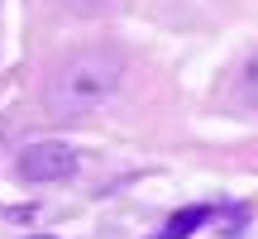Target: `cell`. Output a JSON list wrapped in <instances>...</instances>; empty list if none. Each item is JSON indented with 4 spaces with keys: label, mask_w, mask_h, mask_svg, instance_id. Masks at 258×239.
<instances>
[{
    "label": "cell",
    "mask_w": 258,
    "mask_h": 239,
    "mask_svg": "<svg viewBox=\"0 0 258 239\" xmlns=\"http://www.w3.org/2000/svg\"><path fill=\"white\" fill-rule=\"evenodd\" d=\"M124 82V57L115 48H82L67 63H57L53 82H48V105L53 115H86L105 105Z\"/></svg>",
    "instance_id": "6da1fadb"
},
{
    "label": "cell",
    "mask_w": 258,
    "mask_h": 239,
    "mask_svg": "<svg viewBox=\"0 0 258 239\" xmlns=\"http://www.w3.org/2000/svg\"><path fill=\"white\" fill-rule=\"evenodd\" d=\"M72 172H77V153L67 144L43 139V144H29L19 153V177H29V182H67Z\"/></svg>",
    "instance_id": "7a4b0ae2"
},
{
    "label": "cell",
    "mask_w": 258,
    "mask_h": 239,
    "mask_svg": "<svg viewBox=\"0 0 258 239\" xmlns=\"http://www.w3.org/2000/svg\"><path fill=\"white\" fill-rule=\"evenodd\" d=\"M206 220H211V206H186V211H177L172 220L163 225V234H153V239H186L191 230H201Z\"/></svg>",
    "instance_id": "3957f363"
},
{
    "label": "cell",
    "mask_w": 258,
    "mask_h": 239,
    "mask_svg": "<svg viewBox=\"0 0 258 239\" xmlns=\"http://www.w3.org/2000/svg\"><path fill=\"white\" fill-rule=\"evenodd\" d=\"M244 96H249V101H258V57L244 67Z\"/></svg>",
    "instance_id": "277c9868"
},
{
    "label": "cell",
    "mask_w": 258,
    "mask_h": 239,
    "mask_svg": "<svg viewBox=\"0 0 258 239\" xmlns=\"http://www.w3.org/2000/svg\"><path fill=\"white\" fill-rule=\"evenodd\" d=\"M77 10H105V5H115V0H72Z\"/></svg>",
    "instance_id": "5b68a950"
},
{
    "label": "cell",
    "mask_w": 258,
    "mask_h": 239,
    "mask_svg": "<svg viewBox=\"0 0 258 239\" xmlns=\"http://www.w3.org/2000/svg\"><path fill=\"white\" fill-rule=\"evenodd\" d=\"M38 239H48V234H38Z\"/></svg>",
    "instance_id": "8992f818"
}]
</instances>
